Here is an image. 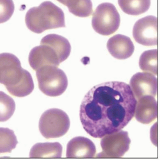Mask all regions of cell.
I'll use <instances>...</instances> for the list:
<instances>
[{
	"label": "cell",
	"instance_id": "d6986e66",
	"mask_svg": "<svg viewBox=\"0 0 160 160\" xmlns=\"http://www.w3.org/2000/svg\"><path fill=\"white\" fill-rule=\"evenodd\" d=\"M18 143L14 131L8 128L0 127V154L10 153Z\"/></svg>",
	"mask_w": 160,
	"mask_h": 160
},
{
	"label": "cell",
	"instance_id": "6da1fadb",
	"mask_svg": "<svg viewBox=\"0 0 160 160\" xmlns=\"http://www.w3.org/2000/svg\"><path fill=\"white\" fill-rule=\"evenodd\" d=\"M137 99L122 82H108L93 87L80 106L79 116L88 134L102 138L125 127L134 116Z\"/></svg>",
	"mask_w": 160,
	"mask_h": 160
},
{
	"label": "cell",
	"instance_id": "ffe728a7",
	"mask_svg": "<svg viewBox=\"0 0 160 160\" xmlns=\"http://www.w3.org/2000/svg\"><path fill=\"white\" fill-rule=\"evenodd\" d=\"M16 103L5 93L0 91V122H6L14 113Z\"/></svg>",
	"mask_w": 160,
	"mask_h": 160
},
{
	"label": "cell",
	"instance_id": "7c38bea8",
	"mask_svg": "<svg viewBox=\"0 0 160 160\" xmlns=\"http://www.w3.org/2000/svg\"><path fill=\"white\" fill-rule=\"evenodd\" d=\"M137 120L143 124H150L158 117V103L154 97L146 95L137 102L135 114Z\"/></svg>",
	"mask_w": 160,
	"mask_h": 160
},
{
	"label": "cell",
	"instance_id": "7402d4cb",
	"mask_svg": "<svg viewBox=\"0 0 160 160\" xmlns=\"http://www.w3.org/2000/svg\"><path fill=\"white\" fill-rule=\"evenodd\" d=\"M57 1H58V2H60V3H62L63 5H65V4H66V2H67V0H57Z\"/></svg>",
	"mask_w": 160,
	"mask_h": 160
},
{
	"label": "cell",
	"instance_id": "7a4b0ae2",
	"mask_svg": "<svg viewBox=\"0 0 160 160\" xmlns=\"http://www.w3.org/2000/svg\"><path fill=\"white\" fill-rule=\"evenodd\" d=\"M0 84L17 97L28 96L34 89L31 74L21 67L16 56L8 53H0Z\"/></svg>",
	"mask_w": 160,
	"mask_h": 160
},
{
	"label": "cell",
	"instance_id": "30bf717a",
	"mask_svg": "<svg viewBox=\"0 0 160 160\" xmlns=\"http://www.w3.org/2000/svg\"><path fill=\"white\" fill-rule=\"evenodd\" d=\"M30 65L34 70L46 65L58 66L61 63L57 52L49 45H41L33 48L29 54Z\"/></svg>",
	"mask_w": 160,
	"mask_h": 160
},
{
	"label": "cell",
	"instance_id": "52a82bcc",
	"mask_svg": "<svg viewBox=\"0 0 160 160\" xmlns=\"http://www.w3.org/2000/svg\"><path fill=\"white\" fill-rule=\"evenodd\" d=\"M131 140L128 132L120 130L102 138L101 146L102 152L96 157L103 158L122 157L129 149Z\"/></svg>",
	"mask_w": 160,
	"mask_h": 160
},
{
	"label": "cell",
	"instance_id": "277c9868",
	"mask_svg": "<svg viewBox=\"0 0 160 160\" xmlns=\"http://www.w3.org/2000/svg\"><path fill=\"white\" fill-rule=\"evenodd\" d=\"M36 75L40 90L48 96H60L68 88V77L57 66H44L36 70Z\"/></svg>",
	"mask_w": 160,
	"mask_h": 160
},
{
	"label": "cell",
	"instance_id": "5b68a950",
	"mask_svg": "<svg viewBox=\"0 0 160 160\" xmlns=\"http://www.w3.org/2000/svg\"><path fill=\"white\" fill-rule=\"evenodd\" d=\"M39 130L46 139L64 136L70 127V119L63 111L51 109L45 111L39 120Z\"/></svg>",
	"mask_w": 160,
	"mask_h": 160
},
{
	"label": "cell",
	"instance_id": "ac0fdd59",
	"mask_svg": "<svg viewBox=\"0 0 160 160\" xmlns=\"http://www.w3.org/2000/svg\"><path fill=\"white\" fill-rule=\"evenodd\" d=\"M65 5L71 13L78 17L87 18L92 14L91 0H67Z\"/></svg>",
	"mask_w": 160,
	"mask_h": 160
},
{
	"label": "cell",
	"instance_id": "8fae6325",
	"mask_svg": "<svg viewBox=\"0 0 160 160\" xmlns=\"http://www.w3.org/2000/svg\"><path fill=\"white\" fill-rule=\"evenodd\" d=\"M96 154L94 143L85 137H75L67 145L66 157L68 158H92Z\"/></svg>",
	"mask_w": 160,
	"mask_h": 160
},
{
	"label": "cell",
	"instance_id": "9c48e42d",
	"mask_svg": "<svg viewBox=\"0 0 160 160\" xmlns=\"http://www.w3.org/2000/svg\"><path fill=\"white\" fill-rule=\"evenodd\" d=\"M129 87L135 99L146 95L155 97L158 93V78L149 73L138 72L131 77Z\"/></svg>",
	"mask_w": 160,
	"mask_h": 160
},
{
	"label": "cell",
	"instance_id": "e0dca14e",
	"mask_svg": "<svg viewBox=\"0 0 160 160\" xmlns=\"http://www.w3.org/2000/svg\"><path fill=\"white\" fill-rule=\"evenodd\" d=\"M158 50H151L144 51L139 59L140 69L147 73L157 75L158 72Z\"/></svg>",
	"mask_w": 160,
	"mask_h": 160
},
{
	"label": "cell",
	"instance_id": "2e32d148",
	"mask_svg": "<svg viewBox=\"0 0 160 160\" xmlns=\"http://www.w3.org/2000/svg\"><path fill=\"white\" fill-rule=\"evenodd\" d=\"M118 3L126 14L138 16L149 10L151 0H118Z\"/></svg>",
	"mask_w": 160,
	"mask_h": 160
},
{
	"label": "cell",
	"instance_id": "3957f363",
	"mask_svg": "<svg viewBox=\"0 0 160 160\" xmlns=\"http://www.w3.org/2000/svg\"><path fill=\"white\" fill-rule=\"evenodd\" d=\"M25 23L30 30L37 34L47 30L65 27L63 12L49 1L30 8L26 14Z\"/></svg>",
	"mask_w": 160,
	"mask_h": 160
},
{
	"label": "cell",
	"instance_id": "ba28073f",
	"mask_svg": "<svg viewBox=\"0 0 160 160\" xmlns=\"http://www.w3.org/2000/svg\"><path fill=\"white\" fill-rule=\"evenodd\" d=\"M132 35L135 41L143 46L158 45V18L148 16L137 21L133 27Z\"/></svg>",
	"mask_w": 160,
	"mask_h": 160
},
{
	"label": "cell",
	"instance_id": "9a60e30c",
	"mask_svg": "<svg viewBox=\"0 0 160 160\" xmlns=\"http://www.w3.org/2000/svg\"><path fill=\"white\" fill-rule=\"evenodd\" d=\"M62 155V146L58 142L37 143L30 152V157L32 158H60Z\"/></svg>",
	"mask_w": 160,
	"mask_h": 160
},
{
	"label": "cell",
	"instance_id": "4fadbf2b",
	"mask_svg": "<svg viewBox=\"0 0 160 160\" xmlns=\"http://www.w3.org/2000/svg\"><path fill=\"white\" fill-rule=\"evenodd\" d=\"M107 48L110 54L117 59H126L130 57L135 50L131 39L121 34L110 38L107 43Z\"/></svg>",
	"mask_w": 160,
	"mask_h": 160
},
{
	"label": "cell",
	"instance_id": "5bb4252c",
	"mask_svg": "<svg viewBox=\"0 0 160 160\" xmlns=\"http://www.w3.org/2000/svg\"><path fill=\"white\" fill-rule=\"evenodd\" d=\"M41 45H47L52 47L57 52L61 62L68 59L71 53V46L68 40L57 34L47 35L42 39Z\"/></svg>",
	"mask_w": 160,
	"mask_h": 160
},
{
	"label": "cell",
	"instance_id": "44dd1931",
	"mask_svg": "<svg viewBox=\"0 0 160 160\" xmlns=\"http://www.w3.org/2000/svg\"><path fill=\"white\" fill-rule=\"evenodd\" d=\"M15 9L13 0H0V23L8 21Z\"/></svg>",
	"mask_w": 160,
	"mask_h": 160
},
{
	"label": "cell",
	"instance_id": "8992f818",
	"mask_svg": "<svg viewBox=\"0 0 160 160\" xmlns=\"http://www.w3.org/2000/svg\"><path fill=\"white\" fill-rule=\"evenodd\" d=\"M121 17L114 5L103 3L98 6L92 19V26L98 34L108 36L119 28Z\"/></svg>",
	"mask_w": 160,
	"mask_h": 160
}]
</instances>
